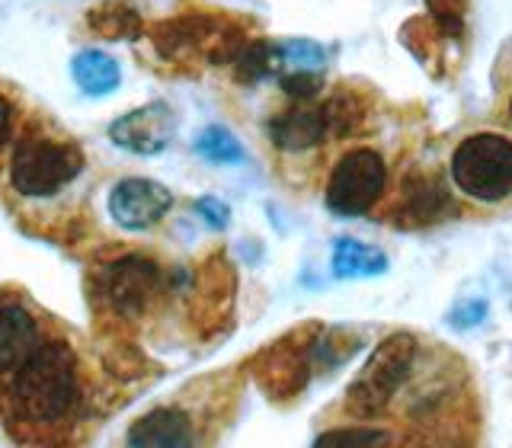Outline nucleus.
Instances as JSON below:
<instances>
[{
	"mask_svg": "<svg viewBox=\"0 0 512 448\" xmlns=\"http://www.w3.org/2000/svg\"><path fill=\"white\" fill-rule=\"evenodd\" d=\"M196 154L205 157L208 164H218V167H234V164H244L247 160L240 141L224 125L202 128V135L196 138Z\"/></svg>",
	"mask_w": 512,
	"mask_h": 448,
	"instance_id": "nucleus-17",
	"label": "nucleus"
},
{
	"mask_svg": "<svg viewBox=\"0 0 512 448\" xmlns=\"http://www.w3.org/2000/svg\"><path fill=\"white\" fill-rule=\"evenodd\" d=\"M400 436L391 426L378 423H352V426H330L314 439L311 448H397Z\"/></svg>",
	"mask_w": 512,
	"mask_h": 448,
	"instance_id": "nucleus-16",
	"label": "nucleus"
},
{
	"mask_svg": "<svg viewBox=\"0 0 512 448\" xmlns=\"http://www.w3.org/2000/svg\"><path fill=\"white\" fill-rule=\"evenodd\" d=\"M330 266L336 279H372V276H384L391 260L384 250L365 244L359 237H336Z\"/></svg>",
	"mask_w": 512,
	"mask_h": 448,
	"instance_id": "nucleus-14",
	"label": "nucleus"
},
{
	"mask_svg": "<svg viewBox=\"0 0 512 448\" xmlns=\"http://www.w3.org/2000/svg\"><path fill=\"white\" fill-rule=\"evenodd\" d=\"M71 77L80 87V93L87 96H106L112 90H119L122 84V68L119 61L109 52H100V48H80L71 61Z\"/></svg>",
	"mask_w": 512,
	"mask_h": 448,
	"instance_id": "nucleus-15",
	"label": "nucleus"
},
{
	"mask_svg": "<svg viewBox=\"0 0 512 448\" xmlns=\"http://www.w3.org/2000/svg\"><path fill=\"white\" fill-rule=\"evenodd\" d=\"M196 212L202 215V221H208L212 228H228V221H231V208L224 205L221 199H215V196H202L199 202H196Z\"/></svg>",
	"mask_w": 512,
	"mask_h": 448,
	"instance_id": "nucleus-23",
	"label": "nucleus"
},
{
	"mask_svg": "<svg viewBox=\"0 0 512 448\" xmlns=\"http://www.w3.org/2000/svg\"><path fill=\"white\" fill-rule=\"evenodd\" d=\"M48 336L52 333L39 324L36 311L23 298L0 292V378L32 356Z\"/></svg>",
	"mask_w": 512,
	"mask_h": 448,
	"instance_id": "nucleus-11",
	"label": "nucleus"
},
{
	"mask_svg": "<svg viewBox=\"0 0 512 448\" xmlns=\"http://www.w3.org/2000/svg\"><path fill=\"white\" fill-rule=\"evenodd\" d=\"M90 26L109 39H132L138 36V13L122 4H103L90 13Z\"/></svg>",
	"mask_w": 512,
	"mask_h": 448,
	"instance_id": "nucleus-19",
	"label": "nucleus"
},
{
	"mask_svg": "<svg viewBox=\"0 0 512 448\" xmlns=\"http://www.w3.org/2000/svg\"><path fill=\"white\" fill-rule=\"evenodd\" d=\"M397 212L407 224H436L455 215V199L445 180L432 170H410L400 183Z\"/></svg>",
	"mask_w": 512,
	"mask_h": 448,
	"instance_id": "nucleus-12",
	"label": "nucleus"
},
{
	"mask_svg": "<svg viewBox=\"0 0 512 448\" xmlns=\"http://www.w3.org/2000/svg\"><path fill=\"white\" fill-rule=\"evenodd\" d=\"M173 132H176V116L167 103H144L109 125L112 144H119L122 151L141 154V157L164 151L173 141Z\"/></svg>",
	"mask_w": 512,
	"mask_h": 448,
	"instance_id": "nucleus-10",
	"label": "nucleus"
},
{
	"mask_svg": "<svg viewBox=\"0 0 512 448\" xmlns=\"http://www.w3.org/2000/svg\"><path fill=\"white\" fill-rule=\"evenodd\" d=\"M314 333L317 327H304L295 330L292 336H285L282 343L269 346L263 356H260V378L263 391L269 397H295L304 384L314 378V356H311V346H314Z\"/></svg>",
	"mask_w": 512,
	"mask_h": 448,
	"instance_id": "nucleus-7",
	"label": "nucleus"
},
{
	"mask_svg": "<svg viewBox=\"0 0 512 448\" xmlns=\"http://www.w3.org/2000/svg\"><path fill=\"white\" fill-rule=\"evenodd\" d=\"M432 16L442 23L445 32H452V36H458L461 32V20H464V0H426Z\"/></svg>",
	"mask_w": 512,
	"mask_h": 448,
	"instance_id": "nucleus-22",
	"label": "nucleus"
},
{
	"mask_svg": "<svg viewBox=\"0 0 512 448\" xmlns=\"http://www.w3.org/2000/svg\"><path fill=\"white\" fill-rule=\"evenodd\" d=\"M16 135H20V106L13 103L7 90H0V167H4L7 154L13 151Z\"/></svg>",
	"mask_w": 512,
	"mask_h": 448,
	"instance_id": "nucleus-20",
	"label": "nucleus"
},
{
	"mask_svg": "<svg viewBox=\"0 0 512 448\" xmlns=\"http://www.w3.org/2000/svg\"><path fill=\"white\" fill-rule=\"evenodd\" d=\"M202 426L192 407L164 404L128 426L122 448H199Z\"/></svg>",
	"mask_w": 512,
	"mask_h": 448,
	"instance_id": "nucleus-9",
	"label": "nucleus"
},
{
	"mask_svg": "<svg viewBox=\"0 0 512 448\" xmlns=\"http://www.w3.org/2000/svg\"><path fill=\"white\" fill-rule=\"evenodd\" d=\"M420 362L423 343L413 333H394L381 340L359 368V375L349 381L343 394V413H349L356 423L381 420L397 404V397L416 381Z\"/></svg>",
	"mask_w": 512,
	"mask_h": 448,
	"instance_id": "nucleus-3",
	"label": "nucleus"
},
{
	"mask_svg": "<svg viewBox=\"0 0 512 448\" xmlns=\"http://www.w3.org/2000/svg\"><path fill=\"white\" fill-rule=\"evenodd\" d=\"M330 135L324 106L314 103H295L292 109L279 112L269 119V141L285 154H308L324 144Z\"/></svg>",
	"mask_w": 512,
	"mask_h": 448,
	"instance_id": "nucleus-13",
	"label": "nucleus"
},
{
	"mask_svg": "<svg viewBox=\"0 0 512 448\" xmlns=\"http://www.w3.org/2000/svg\"><path fill=\"white\" fill-rule=\"evenodd\" d=\"M388 189V164L375 148H349L330 167L324 202L333 215L359 218L381 202Z\"/></svg>",
	"mask_w": 512,
	"mask_h": 448,
	"instance_id": "nucleus-5",
	"label": "nucleus"
},
{
	"mask_svg": "<svg viewBox=\"0 0 512 448\" xmlns=\"http://www.w3.org/2000/svg\"><path fill=\"white\" fill-rule=\"evenodd\" d=\"M448 180L458 196L480 208L512 202V138L503 132H471L455 144Z\"/></svg>",
	"mask_w": 512,
	"mask_h": 448,
	"instance_id": "nucleus-4",
	"label": "nucleus"
},
{
	"mask_svg": "<svg viewBox=\"0 0 512 448\" xmlns=\"http://www.w3.org/2000/svg\"><path fill=\"white\" fill-rule=\"evenodd\" d=\"M84 410V365L74 346L55 333L0 378V416L26 448L68 445L84 423Z\"/></svg>",
	"mask_w": 512,
	"mask_h": 448,
	"instance_id": "nucleus-1",
	"label": "nucleus"
},
{
	"mask_svg": "<svg viewBox=\"0 0 512 448\" xmlns=\"http://www.w3.org/2000/svg\"><path fill=\"white\" fill-rule=\"evenodd\" d=\"M173 208V192L157 180L125 176L109 189V218L122 231H148L167 218Z\"/></svg>",
	"mask_w": 512,
	"mask_h": 448,
	"instance_id": "nucleus-8",
	"label": "nucleus"
},
{
	"mask_svg": "<svg viewBox=\"0 0 512 448\" xmlns=\"http://www.w3.org/2000/svg\"><path fill=\"white\" fill-rule=\"evenodd\" d=\"M160 292H164V269L148 256H122L100 272V298L116 314L138 317L160 298Z\"/></svg>",
	"mask_w": 512,
	"mask_h": 448,
	"instance_id": "nucleus-6",
	"label": "nucleus"
},
{
	"mask_svg": "<svg viewBox=\"0 0 512 448\" xmlns=\"http://www.w3.org/2000/svg\"><path fill=\"white\" fill-rule=\"evenodd\" d=\"M87 170L84 148L52 125H26L7 160L10 189L26 202H48L68 192Z\"/></svg>",
	"mask_w": 512,
	"mask_h": 448,
	"instance_id": "nucleus-2",
	"label": "nucleus"
},
{
	"mask_svg": "<svg viewBox=\"0 0 512 448\" xmlns=\"http://www.w3.org/2000/svg\"><path fill=\"white\" fill-rule=\"evenodd\" d=\"M279 55V71L282 74H320L327 64V52L317 42L308 39H292L276 45Z\"/></svg>",
	"mask_w": 512,
	"mask_h": 448,
	"instance_id": "nucleus-18",
	"label": "nucleus"
},
{
	"mask_svg": "<svg viewBox=\"0 0 512 448\" xmlns=\"http://www.w3.org/2000/svg\"><path fill=\"white\" fill-rule=\"evenodd\" d=\"M484 317H487V298H468V301H461L458 308H452L448 324L455 330H471L477 324H484Z\"/></svg>",
	"mask_w": 512,
	"mask_h": 448,
	"instance_id": "nucleus-21",
	"label": "nucleus"
},
{
	"mask_svg": "<svg viewBox=\"0 0 512 448\" xmlns=\"http://www.w3.org/2000/svg\"><path fill=\"white\" fill-rule=\"evenodd\" d=\"M509 122H512V90H509Z\"/></svg>",
	"mask_w": 512,
	"mask_h": 448,
	"instance_id": "nucleus-24",
	"label": "nucleus"
}]
</instances>
